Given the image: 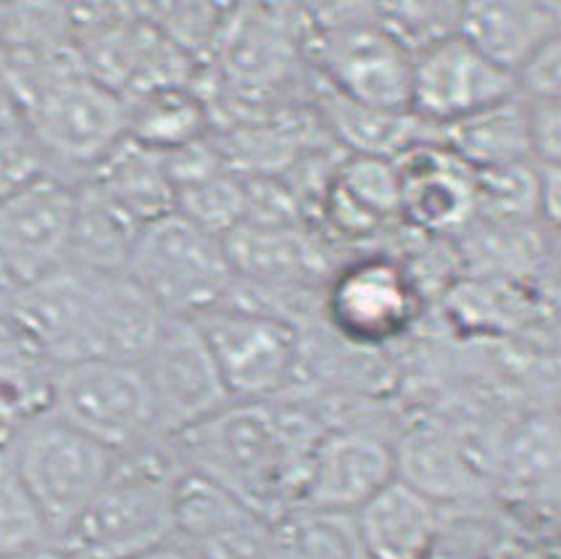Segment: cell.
<instances>
[{"label":"cell","mask_w":561,"mask_h":559,"mask_svg":"<svg viewBox=\"0 0 561 559\" xmlns=\"http://www.w3.org/2000/svg\"><path fill=\"white\" fill-rule=\"evenodd\" d=\"M274 559H367L354 515L296 506L272 523Z\"/></svg>","instance_id":"484cf974"},{"label":"cell","mask_w":561,"mask_h":559,"mask_svg":"<svg viewBox=\"0 0 561 559\" xmlns=\"http://www.w3.org/2000/svg\"><path fill=\"white\" fill-rule=\"evenodd\" d=\"M88 182L140 227L174 212L167 156L148 151L129 138L90 172Z\"/></svg>","instance_id":"cb8c5ba5"},{"label":"cell","mask_w":561,"mask_h":559,"mask_svg":"<svg viewBox=\"0 0 561 559\" xmlns=\"http://www.w3.org/2000/svg\"><path fill=\"white\" fill-rule=\"evenodd\" d=\"M548 270L561 280V232H548Z\"/></svg>","instance_id":"1f68e13d"},{"label":"cell","mask_w":561,"mask_h":559,"mask_svg":"<svg viewBox=\"0 0 561 559\" xmlns=\"http://www.w3.org/2000/svg\"><path fill=\"white\" fill-rule=\"evenodd\" d=\"M377 9L390 35L411 54H420L461 30V5L454 3H380Z\"/></svg>","instance_id":"f1b7e54d"},{"label":"cell","mask_w":561,"mask_h":559,"mask_svg":"<svg viewBox=\"0 0 561 559\" xmlns=\"http://www.w3.org/2000/svg\"><path fill=\"white\" fill-rule=\"evenodd\" d=\"M533 153L538 164L561 167V93L530 99Z\"/></svg>","instance_id":"f546056e"},{"label":"cell","mask_w":561,"mask_h":559,"mask_svg":"<svg viewBox=\"0 0 561 559\" xmlns=\"http://www.w3.org/2000/svg\"><path fill=\"white\" fill-rule=\"evenodd\" d=\"M211 135V109L193 84H167L127 99V138L156 153H174Z\"/></svg>","instance_id":"603a6c76"},{"label":"cell","mask_w":561,"mask_h":559,"mask_svg":"<svg viewBox=\"0 0 561 559\" xmlns=\"http://www.w3.org/2000/svg\"><path fill=\"white\" fill-rule=\"evenodd\" d=\"M182 465L167 438L116 457L114 472L58 549L69 559H142L174 538Z\"/></svg>","instance_id":"3957f363"},{"label":"cell","mask_w":561,"mask_h":559,"mask_svg":"<svg viewBox=\"0 0 561 559\" xmlns=\"http://www.w3.org/2000/svg\"><path fill=\"white\" fill-rule=\"evenodd\" d=\"M56 546L48 525L11 467L0 472V559H16Z\"/></svg>","instance_id":"83f0119b"},{"label":"cell","mask_w":561,"mask_h":559,"mask_svg":"<svg viewBox=\"0 0 561 559\" xmlns=\"http://www.w3.org/2000/svg\"><path fill=\"white\" fill-rule=\"evenodd\" d=\"M77 185L30 178L0 196V285L14 294L69 264Z\"/></svg>","instance_id":"30bf717a"},{"label":"cell","mask_w":561,"mask_h":559,"mask_svg":"<svg viewBox=\"0 0 561 559\" xmlns=\"http://www.w3.org/2000/svg\"><path fill=\"white\" fill-rule=\"evenodd\" d=\"M16 559H69L64 555L58 546H48V549H41V551H32V555H24V557H16Z\"/></svg>","instance_id":"d6a6232c"},{"label":"cell","mask_w":561,"mask_h":559,"mask_svg":"<svg viewBox=\"0 0 561 559\" xmlns=\"http://www.w3.org/2000/svg\"><path fill=\"white\" fill-rule=\"evenodd\" d=\"M45 409L114 454L161 441L140 364L106 360L50 364Z\"/></svg>","instance_id":"52a82bcc"},{"label":"cell","mask_w":561,"mask_h":559,"mask_svg":"<svg viewBox=\"0 0 561 559\" xmlns=\"http://www.w3.org/2000/svg\"><path fill=\"white\" fill-rule=\"evenodd\" d=\"M311 24L304 9L243 5L230 9L214 58L238 95H259L288 84L309 64Z\"/></svg>","instance_id":"7c38bea8"},{"label":"cell","mask_w":561,"mask_h":559,"mask_svg":"<svg viewBox=\"0 0 561 559\" xmlns=\"http://www.w3.org/2000/svg\"><path fill=\"white\" fill-rule=\"evenodd\" d=\"M322 214L330 230L343 238H369L401 219V187L396 164L375 156H348L332 169L324 185Z\"/></svg>","instance_id":"d6986e66"},{"label":"cell","mask_w":561,"mask_h":559,"mask_svg":"<svg viewBox=\"0 0 561 559\" xmlns=\"http://www.w3.org/2000/svg\"><path fill=\"white\" fill-rule=\"evenodd\" d=\"M396 476V441L371 427L328 425L298 506L356 515Z\"/></svg>","instance_id":"9a60e30c"},{"label":"cell","mask_w":561,"mask_h":559,"mask_svg":"<svg viewBox=\"0 0 561 559\" xmlns=\"http://www.w3.org/2000/svg\"><path fill=\"white\" fill-rule=\"evenodd\" d=\"M124 272L169 320H201L225 307L238 288L225 238L180 212H169L137 230Z\"/></svg>","instance_id":"5b68a950"},{"label":"cell","mask_w":561,"mask_h":559,"mask_svg":"<svg viewBox=\"0 0 561 559\" xmlns=\"http://www.w3.org/2000/svg\"><path fill=\"white\" fill-rule=\"evenodd\" d=\"M478 214L491 223H540V167L538 161L474 172Z\"/></svg>","instance_id":"4316f807"},{"label":"cell","mask_w":561,"mask_h":559,"mask_svg":"<svg viewBox=\"0 0 561 559\" xmlns=\"http://www.w3.org/2000/svg\"><path fill=\"white\" fill-rule=\"evenodd\" d=\"M225 243L238 285H248L253 294H288L324 272L317 246L298 223L245 219L225 236Z\"/></svg>","instance_id":"e0dca14e"},{"label":"cell","mask_w":561,"mask_h":559,"mask_svg":"<svg viewBox=\"0 0 561 559\" xmlns=\"http://www.w3.org/2000/svg\"><path fill=\"white\" fill-rule=\"evenodd\" d=\"M140 369L161 438L191 431L232 404L204 330L195 320H167Z\"/></svg>","instance_id":"8fae6325"},{"label":"cell","mask_w":561,"mask_h":559,"mask_svg":"<svg viewBox=\"0 0 561 559\" xmlns=\"http://www.w3.org/2000/svg\"><path fill=\"white\" fill-rule=\"evenodd\" d=\"M461 236V253L482 280L525 283L548 270V230L540 223H491L474 217Z\"/></svg>","instance_id":"d4e9b609"},{"label":"cell","mask_w":561,"mask_h":559,"mask_svg":"<svg viewBox=\"0 0 561 559\" xmlns=\"http://www.w3.org/2000/svg\"><path fill=\"white\" fill-rule=\"evenodd\" d=\"M420 315V294L409 270L390 256H364L335 272L324 290V317L343 341L382 346Z\"/></svg>","instance_id":"5bb4252c"},{"label":"cell","mask_w":561,"mask_h":559,"mask_svg":"<svg viewBox=\"0 0 561 559\" xmlns=\"http://www.w3.org/2000/svg\"><path fill=\"white\" fill-rule=\"evenodd\" d=\"M306 14L319 82L362 106L407 112L414 54L390 35L377 5H328Z\"/></svg>","instance_id":"8992f818"},{"label":"cell","mask_w":561,"mask_h":559,"mask_svg":"<svg viewBox=\"0 0 561 559\" xmlns=\"http://www.w3.org/2000/svg\"><path fill=\"white\" fill-rule=\"evenodd\" d=\"M204 330L232 401L288 399L304 362V338L290 317L230 298L195 320Z\"/></svg>","instance_id":"ba28073f"},{"label":"cell","mask_w":561,"mask_h":559,"mask_svg":"<svg viewBox=\"0 0 561 559\" xmlns=\"http://www.w3.org/2000/svg\"><path fill=\"white\" fill-rule=\"evenodd\" d=\"M522 93L519 77L501 69L461 32L414 54L409 109L433 127H446Z\"/></svg>","instance_id":"4fadbf2b"},{"label":"cell","mask_w":561,"mask_h":559,"mask_svg":"<svg viewBox=\"0 0 561 559\" xmlns=\"http://www.w3.org/2000/svg\"><path fill=\"white\" fill-rule=\"evenodd\" d=\"M459 32L493 64L522 80L540 50L559 35L561 22L553 5L465 3Z\"/></svg>","instance_id":"44dd1931"},{"label":"cell","mask_w":561,"mask_h":559,"mask_svg":"<svg viewBox=\"0 0 561 559\" xmlns=\"http://www.w3.org/2000/svg\"><path fill=\"white\" fill-rule=\"evenodd\" d=\"M9 467V454H5V444H0V472Z\"/></svg>","instance_id":"836d02e7"},{"label":"cell","mask_w":561,"mask_h":559,"mask_svg":"<svg viewBox=\"0 0 561 559\" xmlns=\"http://www.w3.org/2000/svg\"><path fill=\"white\" fill-rule=\"evenodd\" d=\"M3 444L11 472L41 510L56 546L106 486L119 457L45 407L24 414Z\"/></svg>","instance_id":"277c9868"},{"label":"cell","mask_w":561,"mask_h":559,"mask_svg":"<svg viewBox=\"0 0 561 559\" xmlns=\"http://www.w3.org/2000/svg\"><path fill=\"white\" fill-rule=\"evenodd\" d=\"M314 114L322 122L328 138L348 156H375V159L396 161L420 142L438 140V127L427 125L409 109L390 112V109L362 106L337 95L322 82L317 88Z\"/></svg>","instance_id":"ffe728a7"},{"label":"cell","mask_w":561,"mask_h":559,"mask_svg":"<svg viewBox=\"0 0 561 559\" xmlns=\"http://www.w3.org/2000/svg\"><path fill=\"white\" fill-rule=\"evenodd\" d=\"M324 433L322 412L304 399L232 401L167 441L182 470L219 486L274 523L301 504Z\"/></svg>","instance_id":"6da1fadb"},{"label":"cell","mask_w":561,"mask_h":559,"mask_svg":"<svg viewBox=\"0 0 561 559\" xmlns=\"http://www.w3.org/2000/svg\"><path fill=\"white\" fill-rule=\"evenodd\" d=\"M401 187V219L427 236H459L478 214L474 172L443 146L427 140L393 161Z\"/></svg>","instance_id":"2e32d148"},{"label":"cell","mask_w":561,"mask_h":559,"mask_svg":"<svg viewBox=\"0 0 561 559\" xmlns=\"http://www.w3.org/2000/svg\"><path fill=\"white\" fill-rule=\"evenodd\" d=\"M16 296L22 320L50 364H140L169 320L127 272L64 266Z\"/></svg>","instance_id":"7a4b0ae2"},{"label":"cell","mask_w":561,"mask_h":559,"mask_svg":"<svg viewBox=\"0 0 561 559\" xmlns=\"http://www.w3.org/2000/svg\"><path fill=\"white\" fill-rule=\"evenodd\" d=\"M540 167L538 217L548 232H561V167Z\"/></svg>","instance_id":"4dcf8cb0"},{"label":"cell","mask_w":561,"mask_h":559,"mask_svg":"<svg viewBox=\"0 0 561 559\" xmlns=\"http://www.w3.org/2000/svg\"><path fill=\"white\" fill-rule=\"evenodd\" d=\"M367 559H433L443 533V504L393 478L354 515Z\"/></svg>","instance_id":"ac0fdd59"},{"label":"cell","mask_w":561,"mask_h":559,"mask_svg":"<svg viewBox=\"0 0 561 559\" xmlns=\"http://www.w3.org/2000/svg\"><path fill=\"white\" fill-rule=\"evenodd\" d=\"M27 119L45 153L90 172L127 140V101L88 69L43 82L32 95Z\"/></svg>","instance_id":"9c48e42d"},{"label":"cell","mask_w":561,"mask_h":559,"mask_svg":"<svg viewBox=\"0 0 561 559\" xmlns=\"http://www.w3.org/2000/svg\"><path fill=\"white\" fill-rule=\"evenodd\" d=\"M438 140L472 172L535 161L530 101L525 93L438 127Z\"/></svg>","instance_id":"7402d4cb"}]
</instances>
